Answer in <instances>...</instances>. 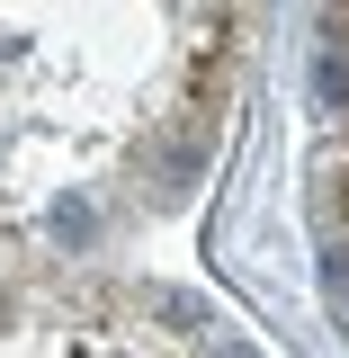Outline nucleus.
I'll return each instance as SVG.
<instances>
[{"label":"nucleus","mask_w":349,"mask_h":358,"mask_svg":"<svg viewBox=\"0 0 349 358\" xmlns=\"http://www.w3.org/2000/svg\"><path fill=\"white\" fill-rule=\"evenodd\" d=\"M179 18H0V358H278L206 296L152 287V268L54 251V197L99 126L152 81Z\"/></svg>","instance_id":"obj_1"},{"label":"nucleus","mask_w":349,"mask_h":358,"mask_svg":"<svg viewBox=\"0 0 349 358\" xmlns=\"http://www.w3.org/2000/svg\"><path fill=\"white\" fill-rule=\"evenodd\" d=\"M322 45V81H313V242H322V278L349 322V18Z\"/></svg>","instance_id":"obj_2"}]
</instances>
